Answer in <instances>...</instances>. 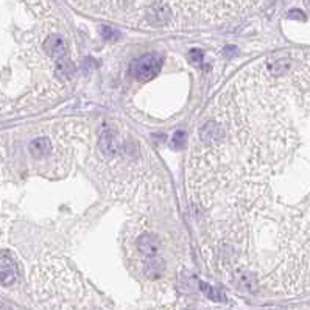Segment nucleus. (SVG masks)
<instances>
[{"mask_svg": "<svg viewBox=\"0 0 310 310\" xmlns=\"http://www.w3.org/2000/svg\"><path fill=\"white\" fill-rule=\"evenodd\" d=\"M162 67V60L157 55H145L131 64V74L139 81L152 79Z\"/></svg>", "mask_w": 310, "mask_h": 310, "instance_id": "f257e3e1", "label": "nucleus"}, {"mask_svg": "<svg viewBox=\"0 0 310 310\" xmlns=\"http://www.w3.org/2000/svg\"><path fill=\"white\" fill-rule=\"evenodd\" d=\"M17 279V268L9 256L3 254L0 256V284L9 287L13 285Z\"/></svg>", "mask_w": 310, "mask_h": 310, "instance_id": "f03ea898", "label": "nucleus"}, {"mask_svg": "<svg viewBox=\"0 0 310 310\" xmlns=\"http://www.w3.org/2000/svg\"><path fill=\"white\" fill-rule=\"evenodd\" d=\"M52 150V144L49 139L45 137H39V139H34L30 145V152L33 153L34 157H42L45 155H49Z\"/></svg>", "mask_w": 310, "mask_h": 310, "instance_id": "7ed1b4c3", "label": "nucleus"}, {"mask_svg": "<svg viewBox=\"0 0 310 310\" xmlns=\"http://www.w3.org/2000/svg\"><path fill=\"white\" fill-rule=\"evenodd\" d=\"M139 246H141V251L145 252V254L148 257H152V259H155V256L157 254V249H159L157 240L152 235H144L139 240Z\"/></svg>", "mask_w": 310, "mask_h": 310, "instance_id": "20e7f679", "label": "nucleus"}, {"mask_svg": "<svg viewBox=\"0 0 310 310\" xmlns=\"http://www.w3.org/2000/svg\"><path fill=\"white\" fill-rule=\"evenodd\" d=\"M45 49H47L53 56H63L66 55V42L60 36H52L45 42Z\"/></svg>", "mask_w": 310, "mask_h": 310, "instance_id": "39448f33", "label": "nucleus"}, {"mask_svg": "<svg viewBox=\"0 0 310 310\" xmlns=\"http://www.w3.org/2000/svg\"><path fill=\"white\" fill-rule=\"evenodd\" d=\"M201 287H203V290H204L206 293H208V296L211 298V300H222V298H223V296H222L220 293H218L217 290H212L209 285L201 284Z\"/></svg>", "mask_w": 310, "mask_h": 310, "instance_id": "423d86ee", "label": "nucleus"}, {"mask_svg": "<svg viewBox=\"0 0 310 310\" xmlns=\"http://www.w3.org/2000/svg\"><path fill=\"white\" fill-rule=\"evenodd\" d=\"M190 58H192V61L193 63H200L201 60H203V53H201V50H192L190 52Z\"/></svg>", "mask_w": 310, "mask_h": 310, "instance_id": "0eeeda50", "label": "nucleus"}, {"mask_svg": "<svg viewBox=\"0 0 310 310\" xmlns=\"http://www.w3.org/2000/svg\"><path fill=\"white\" fill-rule=\"evenodd\" d=\"M182 142H184V133H178V134H175V137H173V144L179 147Z\"/></svg>", "mask_w": 310, "mask_h": 310, "instance_id": "6e6552de", "label": "nucleus"}, {"mask_svg": "<svg viewBox=\"0 0 310 310\" xmlns=\"http://www.w3.org/2000/svg\"><path fill=\"white\" fill-rule=\"evenodd\" d=\"M101 31H103V34H105V38H106V39H111V38H114V34H117L116 31L111 30V28H108V27H105Z\"/></svg>", "mask_w": 310, "mask_h": 310, "instance_id": "1a4fd4ad", "label": "nucleus"}]
</instances>
